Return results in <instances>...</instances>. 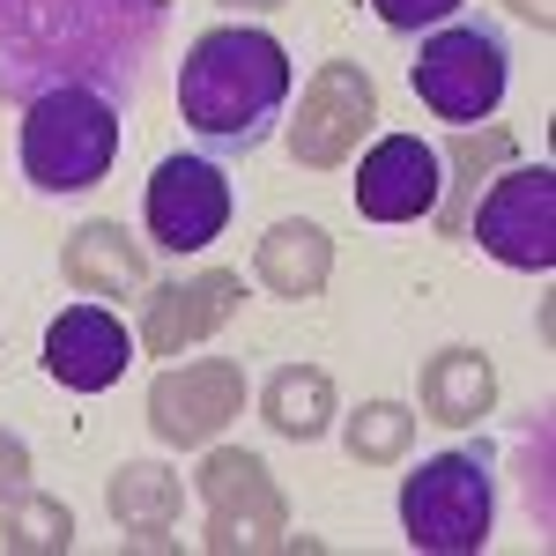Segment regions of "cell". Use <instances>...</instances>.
Listing matches in <instances>:
<instances>
[{
  "instance_id": "ba28073f",
  "label": "cell",
  "mask_w": 556,
  "mask_h": 556,
  "mask_svg": "<svg viewBox=\"0 0 556 556\" xmlns=\"http://www.w3.org/2000/svg\"><path fill=\"white\" fill-rule=\"evenodd\" d=\"M468 230L505 267H527V275L556 267V172L549 164H505V178H490L482 208H468Z\"/></svg>"
},
{
  "instance_id": "9a60e30c",
  "label": "cell",
  "mask_w": 556,
  "mask_h": 556,
  "mask_svg": "<svg viewBox=\"0 0 556 556\" xmlns=\"http://www.w3.org/2000/svg\"><path fill=\"white\" fill-rule=\"evenodd\" d=\"M327 275H334V238L312 223V215H282L267 238L253 245V282L267 290V298H319L327 290Z\"/></svg>"
},
{
  "instance_id": "8992f818",
  "label": "cell",
  "mask_w": 556,
  "mask_h": 556,
  "mask_svg": "<svg viewBox=\"0 0 556 556\" xmlns=\"http://www.w3.org/2000/svg\"><path fill=\"white\" fill-rule=\"evenodd\" d=\"M371 127H379V83H371L356 60H319L312 83L298 89L290 156H298L304 172H342Z\"/></svg>"
},
{
  "instance_id": "7c38bea8",
  "label": "cell",
  "mask_w": 556,
  "mask_h": 556,
  "mask_svg": "<svg viewBox=\"0 0 556 556\" xmlns=\"http://www.w3.org/2000/svg\"><path fill=\"white\" fill-rule=\"evenodd\" d=\"M438 186H445V164L438 149L416 141V134H379L356 164V208L371 223H416V215L438 208Z\"/></svg>"
},
{
  "instance_id": "3957f363",
  "label": "cell",
  "mask_w": 556,
  "mask_h": 556,
  "mask_svg": "<svg viewBox=\"0 0 556 556\" xmlns=\"http://www.w3.org/2000/svg\"><path fill=\"white\" fill-rule=\"evenodd\" d=\"M23 172L38 193H89L119 164V97L60 83L23 104Z\"/></svg>"
},
{
  "instance_id": "6da1fadb",
  "label": "cell",
  "mask_w": 556,
  "mask_h": 556,
  "mask_svg": "<svg viewBox=\"0 0 556 556\" xmlns=\"http://www.w3.org/2000/svg\"><path fill=\"white\" fill-rule=\"evenodd\" d=\"M172 0H0V104L60 83L127 97L164 38Z\"/></svg>"
},
{
  "instance_id": "5b68a950",
  "label": "cell",
  "mask_w": 556,
  "mask_h": 556,
  "mask_svg": "<svg viewBox=\"0 0 556 556\" xmlns=\"http://www.w3.org/2000/svg\"><path fill=\"white\" fill-rule=\"evenodd\" d=\"M201 505H208V549L215 556H253V549H290V505L275 475L245 445H215L201 460Z\"/></svg>"
},
{
  "instance_id": "7a4b0ae2",
  "label": "cell",
  "mask_w": 556,
  "mask_h": 556,
  "mask_svg": "<svg viewBox=\"0 0 556 556\" xmlns=\"http://www.w3.org/2000/svg\"><path fill=\"white\" fill-rule=\"evenodd\" d=\"M282 97H290V52L267 30L215 23L178 60V112L215 149H238V156L260 149L282 119Z\"/></svg>"
},
{
  "instance_id": "2e32d148",
  "label": "cell",
  "mask_w": 556,
  "mask_h": 556,
  "mask_svg": "<svg viewBox=\"0 0 556 556\" xmlns=\"http://www.w3.org/2000/svg\"><path fill=\"white\" fill-rule=\"evenodd\" d=\"M104 505L112 519L127 527L134 549H164L178 527V505H186V490H178V475L164 460H127V468L112 475V490H104Z\"/></svg>"
},
{
  "instance_id": "4fadbf2b",
  "label": "cell",
  "mask_w": 556,
  "mask_h": 556,
  "mask_svg": "<svg viewBox=\"0 0 556 556\" xmlns=\"http://www.w3.org/2000/svg\"><path fill=\"white\" fill-rule=\"evenodd\" d=\"M127 364H134V334L104 304H67L45 327V371L67 393H104V386H119Z\"/></svg>"
},
{
  "instance_id": "d4e9b609",
  "label": "cell",
  "mask_w": 556,
  "mask_h": 556,
  "mask_svg": "<svg viewBox=\"0 0 556 556\" xmlns=\"http://www.w3.org/2000/svg\"><path fill=\"white\" fill-rule=\"evenodd\" d=\"M223 8H238V15H267V8H282V0H223Z\"/></svg>"
},
{
  "instance_id": "277c9868",
  "label": "cell",
  "mask_w": 556,
  "mask_h": 556,
  "mask_svg": "<svg viewBox=\"0 0 556 556\" xmlns=\"http://www.w3.org/2000/svg\"><path fill=\"white\" fill-rule=\"evenodd\" d=\"M497 519V490H490V460L482 453H430L424 468L401 482V534L408 549L430 556H475L490 542Z\"/></svg>"
},
{
  "instance_id": "ffe728a7",
  "label": "cell",
  "mask_w": 556,
  "mask_h": 556,
  "mask_svg": "<svg viewBox=\"0 0 556 556\" xmlns=\"http://www.w3.org/2000/svg\"><path fill=\"white\" fill-rule=\"evenodd\" d=\"M0 549L8 556H67L75 549V513H67L60 497L15 490L8 513H0Z\"/></svg>"
},
{
  "instance_id": "cb8c5ba5",
  "label": "cell",
  "mask_w": 556,
  "mask_h": 556,
  "mask_svg": "<svg viewBox=\"0 0 556 556\" xmlns=\"http://www.w3.org/2000/svg\"><path fill=\"white\" fill-rule=\"evenodd\" d=\"M505 8H513L519 23H534V30H549V23H556V0H505Z\"/></svg>"
},
{
  "instance_id": "44dd1931",
  "label": "cell",
  "mask_w": 556,
  "mask_h": 556,
  "mask_svg": "<svg viewBox=\"0 0 556 556\" xmlns=\"http://www.w3.org/2000/svg\"><path fill=\"white\" fill-rule=\"evenodd\" d=\"M349 460H364V468H393L408 445H416V408H401V401H364L342 430Z\"/></svg>"
},
{
  "instance_id": "52a82bcc",
  "label": "cell",
  "mask_w": 556,
  "mask_h": 556,
  "mask_svg": "<svg viewBox=\"0 0 556 556\" xmlns=\"http://www.w3.org/2000/svg\"><path fill=\"white\" fill-rule=\"evenodd\" d=\"M408 75H416V97H424L438 119L482 127L505 104V45H497V30H482V23H453V30H438L416 52Z\"/></svg>"
},
{
  "instance_id": "5bb4252c",
  "label": "cell",
  "mask_w": 556,
  "mask_h": 556,
  "mask_svg": "<svg viewBox=\"0 0 556 556\" xmlns=\"http://www.w3.org/2000/svg\"><path fill=\"white\" fill-rule=\"evenodd\" d=\"M60 275H67V290H83V298H127L149 282V253L134 245L127 223H112V215H89L67 230V245H60Z\"/></svg>"
},
{
  "instance_id": "8fae6325",
  "label": "cell",
  "mask_w": 556,
  "mask_h": 556,
  "mask_svg": "<svg viewBox=\"0 0 556 556\" xmlns=\"http://www.w3.org/2000/svg\"><path fill=\"white\" fill-rule=\"evenodd\" d=\"M238 304H245V282L230 275V267H201V275H178L164 282L149 312H141V349L149 356H186V349H201L208 334H223L230 319H238Z\"/></svg>"
},
{
  "instance_id": "7402d4cb",
  "label": "cell",
  "mask_w": 556,
  "mask_h": 556,
  "mask_svg": "<svg viewBox=\"0 0 556 556\" xmlns=\"http://www.w3.org/2000/svg\"><path fill=\"white\" fill-rule=\"evenodd\" d=\"M379 8V23H393V30H438L460 0H371Z\"/></svg>"
},
{
  "instance_id": "ac0fdd59",
  "label": "cell",
  "mask_w": 556,
  "mask_h": 556,
  "mask_svg": "<svg viewBox=\"0 0 556 556\" xmlns=\"http://www.w3.org/2000/svg\"><path fill=\"white\" fill-rule=\"evenodd\" d=\"M445 164V186H438V208H430V223L445 230V238H468V208H475V186H490L482 172H505L513 164V134L505 127H460V141H453V156H438Z\"/></svg>"
},
{
  "instance_id": "e0dca14e",
  "label": "cell",
  "mask_w": 556,
  "mask_h": 556,
  "mask_svg": "<svg viewBox=\"0 0 556 556\" xmlns=\"http://www.w3.org/2000/svg\"><path fill=\"white\" fill-rule=\"evenodd\" d=\"M497 408V371L482 349H438L424 364V416L445 430H468Z\"/></svg>"
},
{
  "instance_id": "603a6c76",
  "label": "cell",
  "mask_w": 556,
  "mask_h": 556,
  "mask_svg": "<svg viewBox=\"0 0 556 556\" xmlns=\"http://www.w3.org/2000/svg\"><path fill=\"white\" fill-rule=\"evenodd\" d=\"M23 475H30V445H23L15 430H0V497H15Z\"/></svg>"
},
{
  "instance_id": "9c48e42d",
  "label": "cell",
  "mask_w": 556,
  "mask_h": 556,
  "mask_svg": "<svg viewBox=\"0 0 556 556\" xmlns=\"http://www.w3.org/2000/svg\"><path fill=\"white\" fill-rule=\"evenodd\" d=\"M238 408H245V371H238L230 356L172 364V371H156V386H149V430H156L164 445H178V453L215 445Z\"/></svg>"
},
{
  "instance_id": "d6986e66",
  "label": "cell",
  "mask_w": 556,
  "mask_h": 556,
  "mask_svg": "<svg viewBox=\"0 0 556 556\" xmlns=\"http://www.w3.org/2000/svg\"><path fill=\"white\" fill-rule=\"evenodd\" d=\"M260 416H267L275 438L312 445V438H327V424H334V379L319 364H282L267 379V393H260Z\"/></svg>"
},
{
  "instance_id": "30bf717a",
  "label": "cell",
  "mask_w": 556,
  "mask_h": 556,
  "mask_svg": "<svg viewBox=\"0 0 556 556\" xmlns=\"http://www.w3.org/2000/svg\"><path fill=\"white\" fill-rule=\"evenodd\" d=\"M230 223V178L208 156H164L149 178V238L164 253H201Z\"/></svg>"
}]
</instances>
